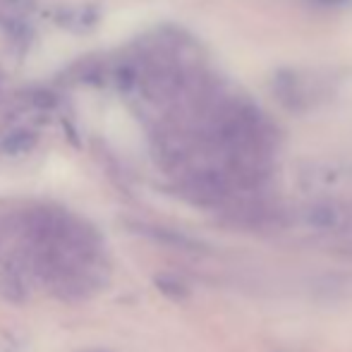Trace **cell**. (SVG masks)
<instances>
[{
    "mask_svg": "<svg viewBox=\"0 0 352 352\" xmlns=\"http://www.w3.org/2000/svg\"><path fill=\"white\" fill-rule=\"evenodd\" d=\"M276 94H278V98L287 108L302 111V108H311L319 101H324L326 89L324 82L316 74L290 70L285 74H278V79H276Z\"/></svg>",
    "mask_w": 352,
    "mask_h": 352,
    "instance_id": "1",
    "label": "cell"
},
{
    "mask_svg": "<svg viewBox=\"0 0 352 352\" xmlns=\"http://www.w3.org/2000/svg\"><path fill=\"white\" fill-rule=\"evenodd\" d=\"M319 5H343V3H350V0H316Z\"/></svg>",
    "mask_w": 352,
    "mask_h": 352,
    "instance_id": "2",
    "label": "cell"
}]
</instances>
